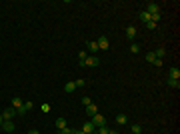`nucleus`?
I'll return each instance as SVG.
<instances>
[{
	"label": "nucleus",
	"instance_id": "obj_1",
	"mask_svg": "<svg viewBox=\"0 0 180 134\" xmlns=\"http://www.w3.org/2000/svg\"><path fill=\"white\" fill-rule=\"evenodd\" d=\"M100 64V58L98 56H92V54H88L84 60V68H96Z\"/></svg>",
	"mask_w": 180,
	"mask_h": 134
},
{
	"label": "nucleus",
	"instance_id": "obj_20",
	"mask_svg": "<svg viewBox=\"0 0 180 134\" xmlns=\"http://www.w3.org/2000/svg\"><path fill=\"white\" fill-rule=\"evenodd\" d=\"M140 20H144V22H150V14H148L146 10H142V12H140Z\"/></svg>",
	"mask_w": 180,
	"mask_h": 134
},
{
	"label": "nucleus",
	"instance_id": "obj_9",
	"mask_svg": "<svg viewBox=\"0 0 180 134\" xmlns=\"http://www.w3.org/2000/svg\"><path fill=\"white\" fill-rule=\"evenodd\" d=\"M16 116V108H6L4 110V114H2V118H6V120H12Z\"/></svg>",
	"mask_w": 180,
	"mask_h": 134
},
{
	"label": "nucleus",
	"instance_id": "obj_25",
	"mask_svg": "<svg viewBox=\"0 0 180 134\" xmlns=\"http://www.w3.org/2000/svg\"><path fill=\"white\" fill-rule=\"evenodd\" d=\"M154 58H156V56H154V52H148L146 54V62H154Z\"/></svg>",
	"mask_w": 180,
	"mask_h": 134
},
{
	"label": "nucleus",
	"instance_id": "obj_15",
	"mask_svg": "<svg viewBox=\"0 0 180 134\" xmlns=\"http://www.w3.org/2000/svg\"><path fill=\"white\" fill-rule=\"evenodd\" d=\"M166 82H168V86H170V88H176V90L180 88V80H172V78H168Z\"/></svg>",
	"mask_w": 180,
	"mask_h": 134
},
{
	"label": "nucleus",
	"instance_id": "obj_13",
	"mask_svg": "<svg viewBox=\"0 0 180 134\" xmlns=\"http://www.w3.org/2000/svg\"><path fill=\"white\" fill-rule=\"evenodd\" d=\"M86 56H88V52L86 50H80V54H78V62H80V66L84 68V60H86Z\"/></svg>",
	"mask_w": 180,
	"mask_h": 134
},
{
	"label": "nucleus",
	"instance_id": "obj_30",
	"mask_svg": "<svg viewBox=\"0 0 180 134\" xmlns=\"http://www.w3.org/2000/svg\"><path fill=\"white\" fill-rule=\"evenodd\" d=\"M50 110V104H42V112H48Z\"/></svg>",
	"mask_w": 180,
	"mask_h": 134
},
{
	"label": "nucleus",
	"instance_id": "obj_3",
	"mask_svg": "<svg viewBox=\"0 0 180 134\" xmlns=\"http://www.w3.org/2000/svg\"><path fill=\"white\" fill-rule=\"evenodd\" d=\"M96 44H98V50H108V48H110L108 36H100V38L96 40Z\"/></svg>",
	"mask_w": 180,
	"mask_h": 134
},
{
	"label": "nucleus",
	"instance_id": "obj_28",
	"mask_svg": "<svg viewBox=\"0 0 180 134\" xmlns=\"http://www.w3.org/2000/svg\"><path fill=\"white\" fill-rule=\"evenodd\" d=\"M32 102H24V108H26V112H28V110H32Z\"/></svg>",
	"mask_w": 180,
	"mask_h": 134
},
{
	"label": "nucleus",
	"instance_id": "obj_14",
	"mask_svg": "<svg viewBox=\"0 0 180 134\" xmlns=\"http://www.w3.org/2000/svg\"><path fill=\"white\" fill-rule=\"evenodd\" d=\"M74 90H76V84H74V82H66V84H64V92L70 94V92H74Z\"/></svg>",
	"mask_w": 180,
	"mask_h": 134
},
{
	"label": "nucleus",
	"instance_id": "obj_33",
	"mask_svg": "<svg viewBox=\"0 0 180 134\" xmlns=\"http://www.w3.org/2000/svg\"><path fill=\"white\" fill-rule=\"evenodd\" d=\"M0 128H2V116H0Z\"/></svg>",
	"mask_w": 180,
	"mask_h": 134
},
{
	"label": "nucleus",
	"instance_id": "obj_7",
	"mask_svg": "<svg viewBox=\"0 0 180 134\" xmlns=\"http://www.w3.org/2000/svg\"><path fill=\"white\" fill-rule=\"evenodd\" d=\"M86 114H88L90 118H92L94 114H98V106H96L94 102H92V104H88V106H86Z\"/></svg>",
	"mask_w": 180,
	"mask_h": 134
},
{
	"label": "nucleus",
	"instance_id": "obj_17",
	"mask_svg": "<svg viewBox=\"0 0 180 134\" xmlns=\"http://www.w3.org/2000/svg\"><path fill=\"white\" fill-rule=\"evenodd\" d=\"M116 122H118V124H126V122H128V118H126V114H118V116H116Z\"/></svg>",
	"mask_w": 180,
	"mask_h": 134
},
{
	"label": "nucleus",
	"instance_id": "obj_24",
	"mask_svg": "<svg viewBox=\"0 0 180 134\" xmlns=\"http://www.w3.org/2000/svg\"><path fill=\"white\" fill-rule=\"evenodd\" d=\"M72 132H74V130L68 128V126H66V128H62V130H58V134H72Z\"/></svg>",
	"mask_w": 180,
	"mask_h": 134
},
{
	"label": "nucleus",
	"instance_id": "obj_31",
	"mask_svg": "<svg viewBox=\"0 0 180 134\" xmlns=\"http://www.w3.org/2000/svg\"><path fill=\"white\" fill-rule=\"evenodd\" d=\"M72 134H84V132H82V130H74V132H72Z\"/></svg>",
	"mask_w": 180,
	"mask_h": 134
},
{
	"label": "nucleus",
	"instance_id": "obj_26",
	"mask_svg": "<svg viewBox=\"0 0 180 134\" xmlns=\"http://www.w3.org/2000/svg\"><path fill=\"white\" fill-rule=\"evenodd\" d=\"M82 104H84V106H88V104H92V100H90V98H88V96H84V98H82Z\"/></svg>",
	"mask_w": 180,
	"mask_h": 134
},
{
	"label": "nucleus",
	"instance_id": "obj_23",
	"mask_svg": "<svg viewBox=\"0 0 180 134\" xmlns=\"http://www.w3.org/2000/svg\"><path fill=\"white\" fill-rule=\"evenodd\" d=\"M74 84H76V88H78V86H84V84H86V80H84V78H78V80H74Z\"/></svg>",
	"mask_w": 180,
	"mask_h": 134
},
{
	"label": "nucleus",
	"instance_id": "obj_21",
	"mask_svg": "<svg viewBox=\"0 0 180 134\" xmlns=\"http://www.w3.org/2000/svg\"><path fill=\"white\" fill-rule=\"evenodd\" d=\"M130 52H132V54H138V52H140V44L132 42V46H130Z\"/></svg>",
	"mask_w": 180,
	"mask_h": 134
},
{
	"label": "nucleus",
	"instance_id": "obj_10",
	"mask_svg": "<svg viewBox=\"0 0 180 134\" xmlns=\"http://www.w3.org/2000/svg\"><path fill=\"white\" fill-rule=\"evenodd\" d=\"M168 78H172V80H180V70L178 68H170V72H168Z\"/></svg>",
	"mask_w": 180,
	"mask_h": 134
},
{
	"label": "nucleus",
	"instance_id": "obj_5",
	"mask_svg": "<svg viewBox=\"0 0 180 134\" xmlns=\"http://www.w3.org/2000/svg\"><path fill=\"white\" fill-rule=\"evenodd\" d=\"M148 12V14H156V12H160V6L156 4V2H148L146 4V8H144Z\"/></svg>",
	"mask_w": 180,
	"mask_h": 134
},
{
	"label": "nucleus",
	"instance_id": "obj_32",
	"mask_svg": "<svg viewBox=\"0 0 180 134\" xmlns=\"http://www.w3.org/2000/svg\"><path fill=\"white\" fill-rule=\"evenodd\" d=\"M28 134H40V132H38V130H30Z\"/></svg>",
	"mask_w": 180,
	"mask_h": 134
},
{
	"label": "nucleus",
	"instance_id": "obj_29",
	"mask_svg": "<svg viewBox=\"0 0 180 134\" xmlns=\"http://www.w3.org/2000/svg\"><path fill=\"white\" fill-rule=\"evenodd\" d=\"M146 28L148 30H154V28H156V24H154V22H146Z\"/></svg>",
	"mask_w": 180,
	"mask_h": 134
},
{
	"label": "nucleus",
	"instance_id": "obj_6",
	"mask_svg": "<svg viewBox=\"0 0 180 134\" xmlns=\"http://www.w3.org/2000/svg\"><path fill=\"white\" fill-rule=\"evenodd\" d=\"M86 48H88V54H92V56L98 52V44H96V40H90V42L86 44Z\"/></svg>",
	"mask_w": 180,
	"mask_h": 134
},
{
	"label": "nucleus",
	"instance_id": "obj_12",
	"mask_svg": "<svg viewBox=\"0 0 180 134\" xmlns=\"http://www.w3.org/2000/svg\"><path fill=\"white\" fill-rule=\"evenodd\" d=\"M24 106V102L20 100L18 96H14V98H12V108H16V110H18V108H22Z\"/></svg>",
	"mask_w": 180,
	"mask_h": 134
},
{
	"label": "nucleus",
	"instance_id": "obj_34",
	"mask_svg": "<svg viewBox=\"0 0 180 134\" xmlns=\"http://www.w3.org/2000/svg\"><path fill=\"white\" fill-rule=\"evenodd\" d=\"M110 134H118V132H110Z\"/></svg>",
	"mask_w": 180,
	"mask_h": 134
},
{
	"label": "nucleus",
	"instance_id": "obj_16",
	"mask_svg": "<svg viewBox=\"0 0 180 134\" xmlns=\"http://www.w3.org/2000/svg\"><path fill=\"white\" fill-rule=\"evenodd\" d=\"M112 132V130L108 128V126H98V128H96V134H110Z\"/></svg>",
	"mask_w": 180,
	"mask_h": 134
},
{
	"label": "nucleus",
	"instance_id": "obj_22",
	"mask_svg": "<svg viewBox=\"0 0 180 134\" xmlns=\"http://www.w3.org/2000/svg\"><path fill=\"white\" fill-rule=\"evenodd\" d=\"M158 20H160V12H156V14H150V22H154V24H156Z\"/></svg>",
	"mask_w": 180,
	"mask_h": 134
},
{
	"label": "nucleus",
	"instance_id": "obj_2",
	"mask_svg": "<svg viewBox=\"0 0 180 134\" xmlns=\"http://www.w3.org/2000/svg\"><path fill=\"white\" fill-rule=\"evenodd\" d=\"M90 122H92V124H94L96 128H98V126H106V118H104L102 114H100V112L92 116V118H90Z\"/></svg>",
	"mask_w": 180,
	"mask_h": 134
},
{
	"label": "nucleus",
	"instance_id": "obj_18",
	"mask_svg": "<svg viewBox=\"0 0 180 134\" xmlns=\"http://www.w3.org/2000/svg\"><path fill=\"white\" fill-rule=\"evenodd\" d=\"M130 132H132V134H142V126H140V124H132Z\"/></svg>",
	"mask_w": 180,
	"mask_h": 134
},
{
	"label": "nucleus",
	"instance_id": "obj_8",
	"mask_svg": "<svg viewBox=\"0 0 180 134\" xmlns=\"http://www.w3.org/2000/svg\"><path fill=\"white\" fill-rule=\"evenodd\" d=\"M136 34H138L136 26H128V28H126V36H128V40H134V38H136Z\"/></svg>",
	"mask_w": 180,
	"mask_h": 134
},
{
	"label": "nucleus",
	"instance_id": "obj_27",
	"mask_svg": "<svg viewBox=\"0 0 180 134\" xmlns=\"http://www.w3.org/2000/svg\"><path fill=\"white\" fill-rule=\"evenodd\" d=\"M152 64H154V66H158V68H160V66H162V58H154V62H152Z\"/></svg>",
	"mask_w": 180,
	"mask_h": 134
},
{
	"label": "nucleus",
	"instance_id": "obj_4",
	"mask_svg": "<svg viewBox=\"0 0 180 134\" xmlns=\"http://www.w3.org/2000/svg\"><path fill=\"white\" fill-rule=\"evenodd\" d=\"M82 132H84V134H96V126L88 120V122H84V124H82Z\"/></svg>",
	"mask_w": 180,
	"mask_h": 134
},
{
	"label": "nucleus",
	"instance_id": "obj_11",
	"mask_svg": "<svg viewBox=\"0 0 180 134\" xmlns=\"http://www.w3.org/2000/svg\"><path fill=\"white\" fill-rule=\"evenodd\" d=\"M2 130H4V132H12V130H14V122H12V120L2 122Z\"/></svg>",
	"mask_w": 180,
	"mask_h": 134
},
{
	"label": "nucleus",
	"instance_id": "obj_19",
	"mask_svg": "<svg viewBox=\"0 0 180 134\" xmlns=\"http://www.w3.org/2000/svg\"><path fill=\"white\" fill-rule=\"evenodd\" d=\"M56 128H58V130L66 128V120H64V118H58V120H56Z\"/></svg>",
	"mask_w": 180,
	"mask_h": 134
}]
</instances>
